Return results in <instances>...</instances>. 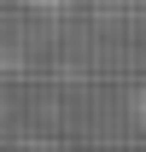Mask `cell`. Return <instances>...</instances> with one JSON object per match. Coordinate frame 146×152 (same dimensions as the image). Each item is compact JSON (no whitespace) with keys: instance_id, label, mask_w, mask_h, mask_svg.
I'll use <instances>...</instances> for the list:
<instances>
[{"instance_id":"6da1fadb","label":"cell","mask_w":146,"mask_h":152,"mask_svg":"<svg viewBox=\"0 0 146 152\" xmlns=\"http://www.w3.org/2000/svg\"><path fill=\"white\" fill-rule=\"evenodd\" d=\"M134 117H140V123H146V88H140V94H134Z\"/></svg>"},{"instance_id":"7a4b0ae2","label":"cell","mask_w":146,"mask_h":152,"mask_svg":"<svg viewBox=\"0 0 146 152\" xmlns=\"http://www.w3.org/2000/svg\"><path fill=\"white\" fill-rule=\"evenodd\" d=\"M29 152H64V146H47V140H41V146H29Z\"/></svg>"}]
</instances>
